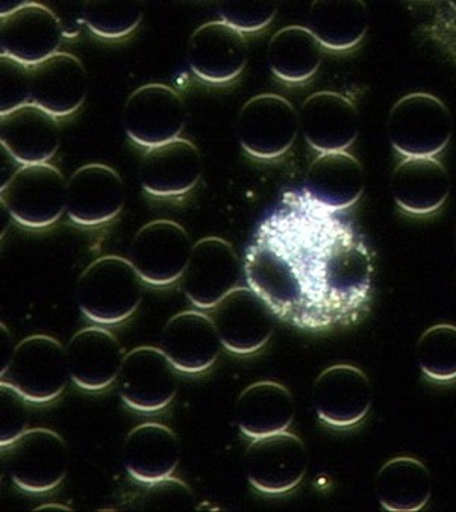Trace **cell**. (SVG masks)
Listing matches in <instances>:
<instances>
[{"instance_id":"23","label":"cell","mask_w":456,"mask_h":512,"mask_svg":"<svg viewBox=\"0 0 456 512\" xmlns=\"http://www.w3.org/2000/svg\"><path fill=\"white\" fill-rule=\"evenodd\" d=\"M66 350L70 378L88 391L110 387L125 358L119 340L104 328L81 329L73 335Z\"/></svg>"},{"instance_id":"26","label":"cell","mask_w":456,"mask_h":512,"mask_svg":"<svg viewBox=\"0 0 456 512\" xmlns=\"http://www.w3.org/2000/svg\"><path fill=\"white\" fill-rule=\"evenodd\" d=\"M391 191L397 205L407 213H435L450 193V179L440 161L432 158H407L394 170Z\"/></svg>"},{"instance_id":"8","label":"cell","mask_w":456,"mask_h":512,"mask_svg":"<svg viewBox=\"0 0 456 512\" xmlns=\"http://www.w3.org/2000/svg\"><path fill=\"white\" fill-rule=\"evenodd\" d=\"M194 244L184 226L173 220H154L135 234L129 261L150 285H170L184 275Z\"/></svg>"},{"instance_id":"29","label":"cell","mask_w":456,"mask_h":512,"mask_svg":"<svg viewBox=\"0 0 456 512\" xmlns=\"http://www.w3.org/2000/svg\"><path fill=\"white\" fill-rule=\"evenodd\" d=\"M323 46L305 26H287L273 35L267 52L270 69L285 82L313 78L322 64Z\"/></svg>"},{"instance_id":"11","label":"cell","mask_w":456,"mask_h":512,"mask_svg":"<svg viewBox=\"0 0 456 512\" xmlns=\"http://www.w3.org/2000/svg\"><path fill=\"white\" fill-rule=\"evenodd\" d=\"M247 479L257 490L287 493L307 475L308 450L297 435L288 431L253 438L244 455Z\"/></svg>"},{"instance_id":"24","label":"cell","mask_w":456,"mask_h":512,"mask_svg":"<svg viewBox=\"0 0 456 512\" xmlns=\"http://www.w3.org/2000/svg\"><path fill=\"white\" fill-rule=\"evenodd\" d=\"M181 446L169 426L143 423L135 426L123 444L126 472L144 484L170 478L179 464Z\"/></svg>"},{"instance_id":"33","label":"cell","mask_w":456,"mask_h":512,"mask_svg":"<svg viewBox=\"0 0 456 512\" xmlns=\"http://www.w3.org/2000/svg\"><path fill=\"white\" fill-rule=\"evenodd\" d=\"M31 100V67L0 55V116L28 105Z\"/></svg>"},{"instance_id":"7","label":"cell","mask_w":456,"mask_h":512,"mask_svg":"<svg viewBox=\"0 0 456 512\" xmlns=\"http://www.w3.org/2000/svg\"><path fill=\"white\" fill-rule=\"evenodd\" d=\"M299 129L296 108L278 94H260L247 100L237 122L241 146L260 160L284 155L296 141Z\"/></svg>"},{"instance_id":"35","label":"cell","mask_w":456,"mask_h":512,"mask_svg":"<svg viewBox=\"0 0 456 512\" xmlns=\"http://www.w3.org/2000/svg\"><path fill=\"white\" fill-rule=\"evenodd\" d=\"M0 388V444L4 447L13 443L26 431L28 413L25 402L28 400L7 385H0Z\"/></svg>"},{"instance_id":"3","label":"cell","mask_w":456,"mask_h":512,"mask_svg":"<svg viewBox=\"0 0 456 512\" xmlns=\"http://www.w3.org/2000/svg\"><path fill=\"white\" fill-rule=\"evenodd\" d=\"M70 370L67 350L49 335H31L14 347L0 373V385L16 390L28 402L47 403L66 390Z\"/></svg>"},{"instance_id":"16","label":"cell","mask_w":456,"mask_h":512,"mask_svg":"<svg viewBox=\"0 0 456 512\" xmlns=\"http://www.w3.org/2000/svg\"><path fill=\"white\" fill-rule=\"evenodd\" d=\"M303 137L322 153L344 152L360 132V114L347 97L319 91L305 99L299 111Z\"/></svg>"},{"instance_id":"9","label":"cell","mask_w":456,"mask_h":512,"mask_svg":"<svg viewBox=\"0 0 456 512\" xmlns=\"http://www.w3.org/2000/svg\"><path fill=\"white\" fill-rule=\"evenodd\" d=\"M117 385L126 405L143 413H154L175 399L179 387L178 369L163 349L135 347L123 358Z\"/></svg>"},{"instance_id":"28","label":"cell","mask_w":456,"mask_h":512,"mask_svg":"<svg viewBox=\"0 0 456 512\" xmlns=\"http://www.w3.org/2000/svg\"><path fill=\"white\" fill-rule=\"evenodd\" d=\"M375 493L387 511H420L431 499L432 476L419 459L399 456L379 469Z\"/></svg>"},{"instance_id":"13","label":"cell","mask_w":456,"mask_h":512,"mask_svg":"<svg viewBox=\"0 0 456 512\" xmlns=\"http://www.w3.org/2000/svg\"><path fill=\"white\" fill-rule=\"evenodd\" d=\"M240 260L234 246L219 237H207L193 246L182 290L193 305L202 310L214 308L237 288Z\"/></svg>"},{"instance_id":"18","label":"cell","mask_w":456,"mask_h":512,"mask_svg":"<svg viewBox=\"0 0 456 512\" xmlns=\"http://www.w3.org/2000/svg\"><path fill=\"white\" fill-rule=\"evenodd\" d=\"M87 90V72L75 55L58 52L31 67V104L54 117L78 111Z\"/></svg>"},{"instance_id":"34","label":"cell","mask_w":456,"mask_h":512,"mask_svg":"<svg viewBox=\"0 0 456 512\" xmlns=\"http://www.w3.org/2000/svg\"><path fill=\"white\" fill-rule=\"evenodd\" d=\"M272 2H220L217 4L222 22L238 32H255L266 28L276 16Z\"/></svg>"},{"instance_id":"30","label":"cell","mask_w":456,"mask_h":512,"mask_svg":"<svg viewBox=\"0 0 456 512\" xmlns=\"http://www.w3.org/2000/svg\"><path fill=\"white\" fill-rule=\"evenodd\" d=\"M308 29L323 47L346 50L357 46L367 32L369 11L364 2H314Z\"/></svg>"},{"instance_id":"22","label":"cell","mask_w":456,"mask_h":512,"mask_svg":"<svg viewBox=\"0 0 456 512\" xmlns=\"http://www.w3.org/2000/svg\"><path fill=\"white\" fill-rule=\"evenodd\" d=\"M61 129L57 117L28 104L0 116V141L17 163L44 164L60 146Z\"/></svg>"},{"instance_id":"31","label":"cell","mask_w":456,"mask_h":512,"mask_svg":"<svg viewBox=\"0 0 456 512\" xmlns=\"http://www.w3.org/2000/svg\"><path fill=\"white\" fill-rule=\"evenodd\" d=\"M417 363L432 381L456 379V326L435 325L426 329L417 343Z\"/></svg>"},{"instance_id":"32","label":"cell","mask_w":456,"mask_h":512,"mask_svg":"<svg viewBox=\"0 0 456 512\" xmlns=\"http://www.w3.org/2000/svg\"><path fill=\"white\" fill-rule=\"evenodd\" d=\"M82 19L99 37L122 38L140 25L143 5L138 2H85Z\"/></svg>"},{"instance_id":"17","label":"cell","mask_w":456,"mask_h":512,"mask_svg":"<svg viewBox=\"0 0 456 512\" xmlns=\"http://www.w3.org/2000/svg\"><path fill=\"white\" fill-rule=\"evenodd\" d=\"M125 205V187L116 170L105 164H87L73 173L67 187V214L76 225L97 226L119 216Z\"/></svg>"},{"instance_id":"4","label":"cell","mask_w":456,"mask_h":512,"mask_svg":"<svg viewBox=\"0 0 456 512\" xmlns=\"http://www.w3.org/2000/svg\"><path fill=\"white\" fill-rule=\"evenodd\" d=\"M391 146L407 158H432L453 134L449 108L438 97L413 93L391 108L387 123Z\"/></svg>"},{"instance_id":"36","label":"cell","mask_w":456,"mask_h":512,"mask_svg":"<svg viewBox=\"0 0 456 512\" xmlns=\"http://www.w3.org/2000/svg\"><path fill=\"white\" fill-rule=\"evenodd\" d=\"M47 509H64V511H70V508L61 505H43L40 506V508L35 509V511H47Z\"/></svg>"},{"instance_id":"1","label":"cell","mask_w":456,"mask_h":512,"mask_svg":"<svg viewBox=\"0 0 456 512\" xmlns=\"http://www.w3.org/2000/svg\"><path fill=\"white\" fill-rule=\"evenodd\" d=\"M244 273L279 320L320 331L361 319L375 261L349 222L305 191H288L253 235Z\"/></svg>"},{"instance_id":"25","label":"cell","mask_w":456,"mask_h":512,"mask_svg":"<svg viewBox=\"0 0 456 512\" xmlns=\"http://www.w3.org/2000/svg\"><path fill=\"white\" fill-rule=\"evenodd\" d=\"M363 166L347 152L322 153L308 170L305 193L326 210L352 207L364 191Z\"/></svg>"},{"instance_id":"12","label":"cell","mask_w":456,"mask_h":512,"mask_svg":"<svg viewBox=\"0 0 456 512\" xmlns=\"http://www.w3.org/2000/svg\"><path fill=\"white\" fill-rule=\"evenodd\" d=\"M211 310V320L229 352H257L272 338L276 316L266 300L250 287L235 288Z\"/></svg>"},{"instance_id":"14","label":"cell","mask_w":456,"mask_h":512,"mask_svg":"<svg viewBox=\"0 0 456 512\" xmlns=\"http://www.w3.org/2000/svg\"><path fill=\"white\" fill-rule=\"evenodd\" d=\"M63 26L44 5L23 2L19 10L0 16V49L5 57L32 67L58 54Z\"/></svg>"},{"instance_id":"10","label":"cell","mask_w":456,"mask_h":512,"mask_svg":"<svg viewBox=\"0 0 456 512\" xmlns=\"http://www.w3.org/2000/svg\"><path fill=\"white\" fill-rule=\"evenodd\" d=\"M122 120L128 137L150 149L178 138L187 110L182 97L169 85L147 84L128 97Z\"/></svg>"},{"instance_id":"21","label":"cell","mask_w":456,"mask_h":512,"mask_svg":"<svg viewBox=\"0 0 456 512\" xmlns=\"http://www.w3.org/2000/svg\"><path fill=\"white\" fill-rule=\"evenodd\" d=\"M200 176L202 157L199 149L184 138L150 147L141 160V185L152 196H182L196 187Z\"/></svg>"},{"instance_id":"37","label":"cell","mask_w":456,"mask_h":512,"mask_svg":"<svg viewBox=\"0 0 456 512\" xmlns=\"http://www.w3.org/2000/svg\"><path fill=\"white\" fill-rule=\"evenodd\" d=\"M452 7L456 10V2H452Z\"/></svg>"},{"instance_id":"5","label":"cell","mask_w":456,"mask_h":512,"mask_svg":"<svg viewBox=\"0 0 456 512\" xmlns=\"http://www.w3.org/2000/svg\"><path fill=\"white\" fill-rule=\"evenodd\" d=\"M67 184L50 164H32L17 170L0 190V200L11 217L28 228L54 225L67 211Z\"/></svg>"},{"instance_id":"38","label":"cell","mask_w":456,"mask_h":512,"mask_svg":"<svg viewBox=\"0 0 456 512\" xmlns=\"http://www.w3.org/2000/svg\"><path fill=\"white\" fill-rule=\"evenodd\" d=\"M455 247H456V229H455Z\"/></svg>"},{"instance_id":"20","label":"cell","mask_w":456,"mask_h":512,"mask_svg":"<svg viewBox=\"0 0 456 512\" xmlns=\"http://www.w3.org/2000/svg\"><path fill=\"white\" fill-rule=\"evenodd\" d=\"M222 340L210 316L199 311L176 314L164 326L161 349L184 373H200L214 366Z\"/></svg>"},{"instance_id":"15","label":"cell","mask_w":456,"mask_h":512,"mask_svg":"<svg viewBox=\"0 0 456 512\" xmlns=\"http://www.w3.org/2000/svg\"><path fill=\"white\" fill-rule=\"evenodd\" d=\"M313 402L322 422L350 428L369 414L373 402L372 384L358 367L335 364L316 379Z\"/></svg>"},{"instance_id":"27","label":"cell","mask_w":456,"mask_h":512,"mask_svg":"<svg viewBox=\"0 0 456 512\" xmlns=\"http://www.w3.org/2000/svg\"><path fill=\"white\" fill-rule=\"evenodd\" d=\"M296 414L293 394L279 382L261 381L249 385L237 400L235 416L240 431L249 438L287 431Z\"/></svg>"},{"instance_id":"6","label":"cell","mask_w":456,"mask_h":512,"mask_svg":"<svg viewBox=\"0 0 456 512\" xmlns=\"http://www.w3.org/2000/svg\"><path fill=\"white\" fill-rule=\"evenodd\" d=\"M2 449L11 479L22 490L46 493L66 478L69 449L63 437L52 429H26Z\"/></svg>"},{"instance_id":"2","label":"cell","mask_w":456,"mask_h":512,"mask_svg":"<svg viewBox=\"0 0 456 512\" xmlns=\"http://www.w3.org/2000/svg\"><path fill=\"white\" fill-rule=\"evenodd\" d=\"M143 279L123 256H100L79 276L76 300L79 310L100 325L129 319L143 299Z\"/></svg>"},{"instance_id":"19","label":"cell","mask_w":456,"mask_h":512,"mask_svg":"<svg viewBox=\"0 0 456 512\" xmlns=\"http://www.w3.org/2000/svg\"><path fill=\"white\" fill-rule=\"evenodd\" d=\"M247 43L243 34L225 22H210L191 35L188 63L204 81L223 84L237 78L247 63Z\"/></svg>"}]
</instances>
